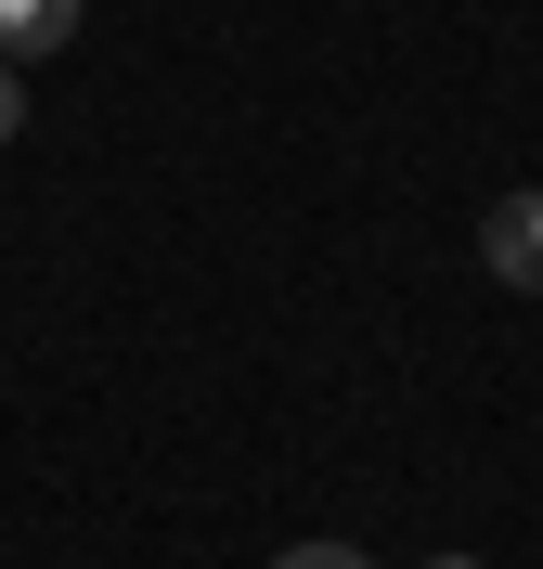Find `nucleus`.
I'll use <instances>...</instances> for the list:
<instances>
[{
    "instance_id": "obj_1",
    "label": "nucleus",
    "mask_w": 543,
    "mask_h": 569,
    "mask_svg": "<svg viewBox=\"0 0 543 569\" xmlns=\"http://www.w3.org/2000/svg\"><path fill=\"white\" fill-rule=\"evenodd\" d=\"M479 259H492V284L543 298V194H505V208L479 220Z\"/></svg>"
},
{
    "instance_id": "obj_4",
    "label": "nucleus",
    "mask_w": 543,
    "mask_h": 569,
    "mask_svg": "<svg viewBox=\"0 0 543 569\" xmlns=\"http://www.w3.org/2000/svg\"><path fill=\"white\" fill-rule=\"evenodd\" d=\"M13 130H27V91H13V66H0V142H13Z\"/></svg>"
},
{
    "instance_id": "obj_3",
    "label": "nucleus",
    "mask_w": 543,
    "mask_h": 569,
    "mask_svg": "<svg viewBox=\"0 0 543 569\" xmlns=\"http://www.w3.org/2000/svg\"><path fill=\"white\" fill-rule=\"evenodd\" d=\"M272 569H375V557H362V543H285Z\"/></svg>"
},
{
    "instance_id": "obj_2",
    "label": "nucleus",
    "mask_w": 543,
    "mask_h": 569,
    "mask_svg": "<svg viewBox=\"0 0 543 569\" xmlns=\"http://www.w3.org/2000/svg\"><path fill=\"white\" fill-rule=\"evenodd\" d=\"M78 39V0H0V66H39Z\"/></svg>"
},
{
    "instance_id": "obj_5",
    "label": "nucleus",
    "mask_w": 543,
    "mask_h": 569,
    "mask_svg": "<svg viewBox=\"0 0 543 569\" xmlns=\"http://www.w3.org/2000/svg\"><path fill=\"white\" fill-rule=\"evenodd\" d=\"M428 569H479V557H428Z\"/></svg>"
}]
</instances>
